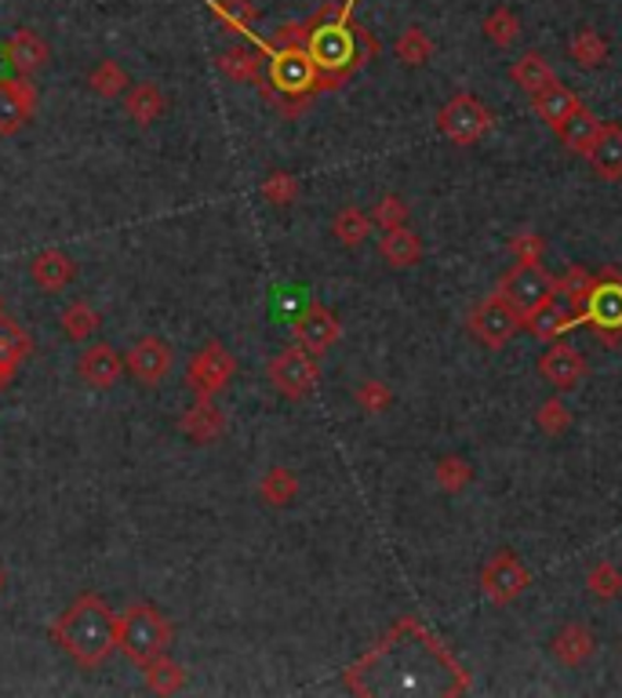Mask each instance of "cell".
<instances>
[{"mask_svg":"<svg viewBox=\"0 0 622 698\" xmlns=\"http://www.w3.org/2000/svg\"><path fill=\"white\" fill-rule=\"evenodd\" d=\"M586 157H590V168L604 182H619L622 179V124H604L594 150Z\"/></svg>","mask_w":622,"mask_h":698,"instance_id":"cell-21","label":"cell"},{"mask_svg":"<svg viewBox=\"0 0 622 698\" xmlns=\"http://www.w3.org/2000/svg\"><path fill=\"white\" fill-rule=\"evenodd\" d=\"M531 102H535V113H539L542 121L550 124L553 131H557L561 124L568 121L575 110L583 106V102H579V95H575V91H572L568 84H561V80H553L550 88L535 91V95H531Z\"/></svg>","mask_w":622,"mask_h":698,"instance_id":"cell-22","label":"cell"},{"mask_svg":"<svg viewBox=\"0 0 622 698\" xmlns=\"http://www.w3.org/2000/svg\"><path fill=\"white\" fill-rule=\"evenodd\" d=\"M499 295L506 299V306H510V310L525 320V317L535 313L539 306L557 299V281H553L550 273L539 266V262H520V266H514L503 277Z\"/></svg>","mask_w":622,"mask_h":698,"instance_id":"cell-6","label":"cell"},{"mask_svg":"<svg viewBox=\"0 0 622 698\" xmlns=\"http://www.w3.org/2000/svg\"><path fill=\"white\" fill-rule=\"evenodd\" d=\"M88 88H92L99 99H117L128 91V73H124L120 62L103 59L92 73H88Z\"/></svg>","mask_w":622,"mask_h":698,"instance_id":"cell-33","label":"cell"},{"mask_svg":"<svg viewBox=\"0 0 622 698\" xmlns=\"http://www.w3.org/2000/svg\"><path fill=\"white\" fill-rule=\"evenodd\" d=\"M211 15L222 22V26H230L237 33H252V22L258 19V8L252 0H211Z\"/></svg>","mask_w":622,"mask_h":698,"instance_id":"cell-34","label":"cell"},{"mask_svg":"<svg viewBox=\"0 0 622 698\" xmlns=\"http://www.w3.org/2000/svg\"><path fill=\"white\" fill-rule=\"evenodd\" d=\"M393 52H398V59L404 66H426L429 55H434V41H429L418 26H408L398 37V48H393Z\"/></svg>","mask_w":622,"mask_h":698,"instance_id":"cell-39","label":"cell"},{"mask_svg":"<svg viewBox=\"0 0 622 698\" xmlns=\"http://www.w3.org/2000/svg\"><path fill=\"white\" fill-rule=\"evenodd\" d=\"M77 375L92 389H113L120 382V375H128V368H124V357L117 350L106 346V342H95L77 361Z\"/></svg>","mask_w":622,"mask_h":698,"instance_id":"cell-15","label":"cell"},{"mask_svg":"<svg viewBox=\"0 0 622 698\" xmlns=\"http://www.w3.org/2000/svg\"><path fill=\"white\" fill-rule=\"evenodd\" d=\"M535 426L542 433H550V437H561V433L572 426V415H568V408H564L561 400H546V404L535 411Z\"/></svg>","mask_w":622,"mask_h":698,"instance_id":"cell-43","label":"cell"},{"mask_svg":"<svg viewBox=\"0 0 622 698\" xmlns=\"http://www.w3.org/2000/svg\"><path fill=\"white\" fill-rule=\"evenodd\" d=\"M178 430H183L194 444H215L226 430V415L215 408V400L197 397V404L178 419Z\"/></svg>","mask_w":622,"mask_h":698,"instance_id":"cell-20","label":"cell"},{"mask_svg":"<svg viewBox=\"0 0 622 698\" xmlns=\"http://www.w3.org/2000/svg\"><path fill=\"white\" fill-rule=\"evenodd\" d=\"M601 128H604V121L601 117H594L590 110L586 106H579L572 113L568 121L561 124L557 128V135H561V142H564V150H572V153H590L594 150V142H597V135H601Z\"/></svg>","mask_w":622,"mask_h":698,"instance_id":"cell-24","label":"cell"},{"mask_svg":"<svg viewBox=\"0 0 622 698\" xmlns=\"http://www.w3.org/2000/svg\"><path fill=\"white\" fill-rule=\"evenodd\" d=\"M514 80L520 88L528 91V95H535V91L550 88L553 80H557V73H553V66L542 59L539 52H525L520 59L514 62Z\"/></svg>","mask_w":622,"mask_h":698,"instance_id":"cell-30","label":"cell"},{"mask_svg":"<svg viewBox=\"0 0 622 698\" xmlns=\"http://www.w3.org/2000/svg\"><path fill=\"white\" fill-rule=\"evenodd\" d=\"M586 586H590L597 600H615L622 593V571L615 564H608V560H601V564L586 575Z\"/></svg>","mask_w":622,"mask_h":698,"instance_id":"cell-41","label":"cell"},{"mask_svg":"<svg viewBox=\"0 0 622 698\" xmlns=\"http://www.w3.org/2000/svg\"><path fill=\"white\" fill-rule=\"evenodd\" d=\"M269 382H274V389L280 397H288V400H302V397H310L316 382H321V368H316V361H313V353L310 350H302V346H288V350H280L274 361H269Z\"/></svg>","mask_w":622,"mask_h":698,"instance_id":"cell-7","label":"cell"},{"mask_svg":"<svg viewBox=\"0 0 622 698\" xmlns=\"http://www.w3.org/2000/svg\"><path fill=\"white\" fill-rule=\"evenodd\" d=\"M437 484L448 491V495H459L473 484V466L459 455H448V459L437 462Z\"/></svg>","mask_w":622,"mask_h":698,"instance_id":"cell-40","label":"cell"},{"mask_svg":"<svg viewBox=\"0 0 622 698\" xmlns=\"http://www.w3.org/2000/svg\"><path fill=\"white\" fill-rule=\"evenodd\" d=\"M247 41L266 55V80L280 99H307L324 88V77L316 73L310 52L302 48V44L258 41L255 33H247Z\"/></svg>","mask_w":622,"mask_h":698,"instance_id":"cell-3","label":"cell"},{"mask_svg":"<svg viewBox=\"0 0 622 698\" xmlns=\"http://www.w3.org/2000/svg\"><path fill=\"white\" fill-rule=\"evenodd\" d=\"M583 324L597 328L601 335L615 339L622 331V277L615 273H604V277H597L590 299H586L583 313H579Z\"/></svg>","mask_w":622,"mask_h":698,"instance_id":"cell-11","label":"cell"},{"mask_svg":"<svg viewBox=\"0 0 622 698\" xmlns=\"http://www.w3.org/2000/svg\"><path fill=\"white\" fill-rule=\"evenodd\" d=\"M594 651H597V640L583 622L564 626L561 633L553 637V655H557L561 666H572V670L583 666V662H590Z\"/></svg>","mask_w":622,"mask_h":698,"instance_id":"cell-23","label":"cell"},{"mask_svg":"<svg viewBox=\"0 0 622 698\" xmlns=\"http://www.w3.org/2000/svg\"><path fill=\"white\" fill-rule=\"evenodd\" d=\"M124 368H128V375L135 382L161 386L175 368V353L164 339L150 335V339H139L128 353H124Z\"/></svg>","mask_w":622,"mask_h":698,"instance_id":"cell-12","label":"cell"},{"mask_svg":"<svg viewBox=\"0 0 622 698\" xmlns=\"http://www.w3.org/2000/svg\"><path fill=\"white\" fill-rule=\"evenodd\" d=\"M510 251L517 262H539L542 251H546V240H542L539 233H517L510 240Z\"/></svg>","mask_w":622,"mask_h":698,"instance_id":"cell-46","label":"cell"},{"mask_svg":"<svg viewBox=\"0 0 622 698\" xmlns=\"http://www.w3.org/2000/svg\"><path fill=\"white\" fill-rule=\"evenodd\" d=\"M15 364H4V361H0V393H4V389L11 386V382H15Z\"/></svg>","mask_w":622,"mask_h":698,"instance_id":"cell-47","label":"cell"},{"mask_svg":"<svg viewBox=\"0 0 622 698\" xmlns=\"http://www.w3.org/2000/svg\"><path fill=\"white\" fill-rule=\"evenodd\" d=\"M520 328H525V320L506 306L503 295H492V299H484L477 310L470 313V335L477 342H484L488 350L506 346Z\"/></svg>","mask_w":622,"mask_h":698,"instance_id":"cell-10","label":"cell"},{"mask_svg":"<svg viewBox=\"0 0 622 698\" xmlns=\"http://www.w3.org/2000/svg\"><path fill=\"white\" fill-rule=\"evenodd\" d=\"M299 495V480L291 469L285 466H274V469H266V477L258 480V499L266 502V506H288V502H296Z\"/></svg>","mask_w":622,"mask_h":698,"instance_id":"cell-28","label":"cell"},{"mask_svg":"<svg viewBox=\"0 0 622 698\" xmlns=\"http://www.w3.org/2000/svg\"><path fill=\"white\" fill-rule=\"evenodd\" d=\"M528 586H531L528 568L520 564L517 553H510V549L495 553L481 571V590L492 604H514Z\"/></svg>","mask_w":622,"mask_h":698,"instance_id":"cell-9","label":"cell"},{"mask_svg":"<svg viewBox=\"0 0 622 698\" xmlns=\"http://www.w3.org/2000/svg\"><path fill=\"white\" fill-rule=\"evenodd\" d=\"M263 66L266 62L247 48H230V52L219 55V70L226 77L241 80V84H258V80H263Z\"/></svg>","mask_w":622,"mask_h":698,"instance_id":"cell-31","label":"cell"},{"mask_svg":"<svg viewBox=\"0 0 622 698\" xmlns=\"http://www.w3.org/2000/svg\"><path fill=\"white\" fill-rule=\"evenodd\" d=\"M30 277L41 291H62L77 281V262L66 255V251L48 248V251H41V255H33Z\"/></svg>","mask_w":622,"mask_h":698,"instance_id":"cell-18","label":"cell"},{"mask_svg":"<svg viewBox=\"0 0 622 698\" xmlns=\"http://www.w3.org/2000/svg\"><path fill=\"white\" fill-rule=\"evenodd\" d=\"M371 226H376V222H371V215H365L360 208H343L335 215L332 230H335L338 244H343V248H360L368 240Z\"/></svg>","mask_w":622,"mask_h":698,"instance_id":"cell-32","label":"cell"},{"mask_svg":"<svg viewBox=\"0 0 622 698\" xmlns=\"http://www.w3.org/2000/svg\"><path fill=\"white\" fill-rule=\"evenodd\" d=\"M4 586H8V575H4V568H0V593H4Z\"/></svg>","mask_w":622,"mask_h":698,"instance_id":"cell-48","label":"cell"},{"mask_svg":"<svg viewBox=\"0 0 622 698\" xmlns=\"http://www.w3.org/2000/svg\"><path fill=\"white\" fill-rule=\"evenodd\" d=\"M575 324H583L579 313H575L568 302H557V299H550L546 306H539V310L531 313V317H525V328L535 339H542V342L561 339L564 331H572Z\"/></svg>","mask_w":622,"mask_h":698,"instance_id":"cell-19","label":"cell"},{"mask_svg":"<svg viewBox=\"0 0 622 698\" xmlns=\"http://www.w3.org/2000/svg\"><path fill=\"white\" fill-rule=\"evenodd\" d=\"M237 371V361L233 353L222 346V342H205L194 357H189V368H186V382L189 389H194V397H205V400H215L222 393L226 386H230Z\"/></svg>","mask_w":622,"mask_h":698,"instance_id":"cell-8","label":"cell"},{"mask_svg":"<svg viewBox=\"0 0 622 698\" xmlns=\"http://www.w3.org/2000/svg\"><path fill=\"white\" fill-rule=\"evenodd\" d=\"M263 197L277 208H288L291 201L299 197V179L288 175V171H274V175L263 179Z\"/></svg>","mask_w":622,"mask_h":698,"instance_id":"cell-42","label":"cell"},{"mask_svg":"<svg viewBox=\"0 0 622 698\" xmlns=\"http://www.w3.org/2000/svg\"><path fill=\"white\" fill-rule=\"evenodd\" d=\"M594 284L597 277L586 266H572L564 277L557 281V295H564V302L572 306V310H583L586 299H590V291H594Z\"/></svg>","mask_w":622,"mask_h":698,"instance_id":"cell-38","label":"cell"},{"mask_svg":"<svg viewBox=\"0 0 622 698\" xmlns=\"http://www.w3.org/2000/svg\"><path fill=\"white\" fill-rule=\"evenodd\" d=\"M371 222L379 226V230H398V226L408 222V208H404V201L401 197H382L376 204V211H371Z\"/></svg>","mask_w":622,"mask_h":698,"instance_id":"cell-45","label":"cell"},{"mask_svg":"<svg viewBox=\"0 0 622 698\" xmlns=\"http://www.w3.org/2000/svg\"><path fill=\"white\" fill-rule=\"evenodd\" d=\"M484 37H488L495 48H510V44L520 37V19L514 8L499 4L492 11L488 19H484Z\"/></svg>","mask_w":622,"mask_h":698,"instance_id":"cell-36","label":"cell"},{"mask_svg":"<svg viewBox=\"0 0 622 698\" xmlns=\"http://www.w3.org/2000/svg\"><path fill=\"white\" fill-rule=\"evenodd\" d=\"M124 113L139 124V128H146V124H153L157 117L164 113V95L157 84H135L124 91Z\"/></svg>","mask_w":622,"mask_h":698,"instance_id":"cell-27","label":"cell"},{"mask_svg":"<svg viewBox=\"0 0 622 698\" xmlns=\"http://www.w3.org/2000/svg\"><path fill=\"white\" fill-rule=\"evenodd\" d=\"M539 375L546 379L550 386H557V389H572V386H579L583 382V375H586V361H583V353L579 350H572V346H564V342H553V346L542 353V361H539Z\"/></svg>","mask_w":622,"mask_h":698,"instance_id":"cell-17","label":"cell"},{"mask_svg":"<svg viewBox=\"0 0 622 698\" xmlns=\"http://www.w3.org/2000/svg\"><path fill=\"white\" fill-rule=\"evenodd\" d=\"M338 335H343V324H338V317L321 302H310L296 320V342L302 350H310L313 357L324 350H332Z\"/></svg>","mask_w":622,"mask_h":698,"instance_id":"cell-14","label":"cell"},{"mask_svg":"<svg viewBox=\"0 0 622 698\" xmlns=\"http://www.w3.org/2000/svg\"><path fill=\"white\" fill-rule=\"evenodd\" d=\"M0 52H4V62L19 77H33L48 66V44H44V37L37 30H15Z\"/></svg>","mask_w":622,"mask_h":698,"instance_id":"cell-16","label":"cell"},{"mask_svg":"<svg viewBox=\"0 0 622 698\" xmlns=\"http://www.w3.org/2000/svg\"><path fill=\"white\" fill-rule=\"evenodd\" d=\"M495 124V113L484 106L477 95H470V91H462V95L448 99L445 106L437 113V128L445 139H451L456 146H473L481 142L484 135L492 131Z\"/></svg>","mask_w":622,"mask_h":698,"instance_id":"cell-5","label":"cell"},{"mask_svg":"<svg viewBox=\"0 0 622 698\" xmlns=\"http://www.w3.org/2000/svg\"><path fill=\"white\" fill-rule=\"evenodd\" d=\"M349 8H354V0H346V4L338 8V11L324 8L321 15L307 22V37H302V48L310 52L316 73L324 77V88L338 84V80L349 77L360 62H365V55H360V41H365V30L349 26Z\"/></svg>","mask_w":622,"mask_h":698,"instance_id":"cell-2","label":"cell"},{"mask_svg":"<svg viewBox=\"0 0 622 698\" xmlns=\"http://www.w3.org/2000/svg\"><path fill=\"white\" fill-rule=\"evenodd\" d=\"M572 59L583 66V70H594V66L608 62V41L597 30H579L572 37Z\"/></svg>","mask_w":622,"mask_h":698,"instance_id":"cell-37","label":"cell"},{"mask_svg":"<svg viewBox=\"0 0 622 698\" xmlns=\"http://www.w3.org/2000/svg\"><path fill=\"white\" fill-rule=\"evenodd\" d=\"M33 353V339L22 331L15 320H8V317H0V361L4 364H19L26 361Z\"/></svg>","mask_w":622,"mask_h":698,"instance_id":"cell-35","label":"cell"},{"mask_svg":"<svg viewBox=\"0 0 622 698\" xmlns=\"http://www.w3.org/2000/svg\"><path fill=\"white\" fill-rule=\"evenodd\" d=\"M0 313H4V302H0Z\"/></svg>","mask_w":622,"mask_h":698,"instance_id":"cell-49","label":"cell"},{"mask_svg":"<svg viewBox=\"0 0 622 698\" xmlns=\"http://www.w3.org/2000/svg\"><path fill=\"white\" fill-rule=\"evenodd\" d=\"M51 640L77 666L99 670L117 648V615L99 593H81L51 626Z\"/></svg>","mask_w":622,"mask_h":698,"instance_id":"cell-1","label":"cell"},{"mask_svg":"<svg viewBox=\"0 0 622 698\" xmlns=\"http://www.w3.org/2000/svg\"><path fill=\"white\" fill-rule=\"evenodd\" d=\"M172 637H175L172 622L146 600H135L117 615V648L135 666H146V662H153L157 655H168Z\"/></svg>","mask_w":622,"mask_h":698,"instance_id":"cell-4","label":"cell"},{"mask_svg":"<svg viewBox=\"0 0 622 698\" xmlns=\"http://www.w3.org/2000/svg\"><path fill=\"white\" fill-rule=\"evenodd\" d=\"M37 113V91L30 77H4L0 80V139L19 135Z\"/></svg>","mask_w":622,"mask_h":698,"instance_id":"cell-13","label":"cell"},{"mask_svg":"<svg viewBox=\"0 0 622 698\" xmlns=\"http://www.w3.org/2000/svg\"><path fill=\"white\" fill-rule=\"evenodd\" d=\"M59 324H62L66 339H70V342H88L99 328H103V317L95 313V306H88L84 299H77V302H70L62 310Z\"/></svg>","mask_w":622,"mask_h":698,"instance_id":"cell-29","label":"cell"},{"mask_svg":"<svg viewBox=\"0 0 622 698\" xmlns=\"http://www.w3.org/2000/svg\"><path fill=\"white\" fill-rule=\"evenodd\" d=\"M142 677H146V688L153 695H178L186 688V666L168 655H157L153 662H146Z\"/></svg>","mask_w":622,"mask_h":698,"instance_id":"cell-26","label":"cell"},{"mask_svg":"<svg viewBox=\"0 0 622 698\" xmlns=\"http://www.w3.org/2000/svg\"><path fill=\"white\" fill-rule=\"evenodd\" d=\"M357 404H360V411H368V415H382V411L393 404V393L379 379H368L357 389Z\"/></svg>","mask_w":622,"mask_h":698,"instance_id":"cell-44","label":"cell"},{"mask_svg":"<svg viewBox=\"0 0 622 698\" xmlns=\"http://www.w3.org/2000/svg\"><path fill=\"white\" fill-rule=\"evenodd\" d=\"M379 255L398 270H408L423 259V240H418L408 226H398V230H382L379 237Z\"/></svg>","mask_w":622,"mask_h":698,"instance_id":"cell-25","label":"cell"}]
</instances>
